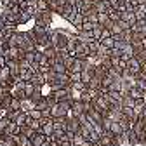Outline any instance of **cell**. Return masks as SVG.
<instances>
[{"label":"cell","instance_id":"cell-12","mask_svg":"<svg viewBox=\"0 0 146 146\" xmlns=\"http://www.w3.org/2000/svg\"><path fill=\"white\" fill-rule=\"evenodd\" d=\"M87 45H89L90 56H98V52H99V49H101V40H90Z\"/></svg>","mask_w":146,"mask_h":146},{"label":"cell","instance_id":"cell-21","mask_svg":"<svg viewBox=\"0 0 146 146\" xmlns=\"http://www.w3.org/2000/svg\"><path fill=\"white\" fill-rule=\"evenodd\" d=\"M108 16H110V19H111V21H120L122 12L120 11H115V9H110L108 11Z\"/></svg>","mask_w":146,"mask_h":146},{"label":"cell","instance_id":"cell-29","mask_svg":"<svg viewBox=\"0 0 146 146\" xmlns=\"http://www.w3.org/2000/svg\"><path fill=\"white\" fill-rule=\"evenodd\" d=\"M50 146H61L59 141H50Z\"/></svg>","mask_w":146,"mask_h":146},{"label":"cell","instance_id":"cell-30","mask_svg":"<svg viewBox=\"0 0 146 146\" xmlns=\"http://www.w3.org/2000/svg\"><path fill=\"white\" fill-rule=\"evenodd\" d=\"M42 146H50V141H49V139H47V141H45V143H44V144H42Z\"/></svg>","mask_w":146,"mask_h":146},{"label":"cell","instance_id":"cell-9","mask_svg":"<svg viewBox=\"0 0 146 146\" xmlns=\"http://www.w3.org/2000/svg\"><path fill=\"white\" fill-rule=\"evenodd\" d=\"M68 131L78 134V131H80V122H78V118H75V117H68Z\"/></svg>","mask_w":146,"mask_h":146},{"label":"cell","instance_id":"cell-4","mask_svg":"<svg viewBox=\"0 0 146 146\" xmlns=\"http://www.w3.org/2000/svg\"><path fill=\"white\" fill-rule=\"evenodd\" d=\"M58 16H61L63 19H70L71 16H75V5H71V4H64L59 11H58Z\"/></svg>","mask_w":146,"mask_h":146},{"label":"cell","instance_id":"cell-22","mask_svg":"<svg viewBox=\"0 0 146 146\" xmlns=\"http://www.w3.org/2000/svg\"><path fill=\"white\" fill-rule=\"evenodd\" d=\"M35 2H36L38 11H50L49 9V0H35Z\"/></svg>","mask_w":146,"mask_h":146},{"label":"cell","instance_id":"cell-20","mask_svg":"<svg viewBox=\"0 0 146 146\" xmlns=\"http://www.w3.org/2000/svg\"><path fill=\"white\" fill-rule=\"evenodd\" d=\"M98 21H99V25H101V26H104L108 21H111V19H110L108 12H98Z\"/></svg>","mask_w":146,"mask_h":146},{"label":"cell","instance_id":"cell-14","mask_svg":"<svg viewBox=\"0 0 146 146\" xmlns=\"http://www.w3.org/2000/svg\"><path fill=\"white\" fill-rule=\"evenodd\" d=\"M9 111H21V99L12 96V101L9 104Z\"/></svg>","mask_w":146,"mask_h":146},{"label":"cell","instance_id":"cell-27","mask_svg":"<svg viewBox=\"0 0 146 146\" xmlns=\"http://www.w3.org/2000/svg\"><path fill=\"white\" fill-rule=\"evenodd\" d=\"M35 52H36V50H30V52H25V58H23V59H26L28 63H31V64H33V63H35Z\"/></svg>","mask_w":146,"mask_h":146},{"label":"cell","instance_id":"cell-1","mask_svg":"<svg viewBox=\"0 0 146 146\" xmlns=\"http://www.w3.org/2000/svg\"><path fill=\"white\" fill-rule=\"evenodd\" d=\"M52 16H54V12H52V11H38V12L35 14L33 21H35V25H36V26L50 28V25H52Z\"/></svg>","mask_w":146,"mask_h":146},{"label":"cell","instance_id":"cell-23","mask_svg":"<svg viewBox=\"0 0 146 146\" xmlns=\"http://www.w3.org/2000/svg\"><path fill=\"white\" fill-rule=\"evenodd\" d=\"M110 30H111V33H113V36H117V35H120L122 31H125V30H123V28H122V26L118 25V21H115V23H113V26H111V28H110Z\"/></svg>","mask_w":146,"mask_h":146},{"label":"cell","instance_id":"cell-24","mask_svg":"<svg viewBox=\"0 0 146 146\" xmlns=\"http://www.w3.org/2000/svg\"><path fill=\"white\" fill-rule=\"evenodd\" d=\"M28 115H30L33 120H42V118H44V117H42V110H36V108H35V110H31Z\"/></svg>","mask_w":146,"mask_h":146},{"label":"cell","instance_id":"cell-31","mask_svg":"<svg viewBox=\"0 0 146 146\" xmlns=\"http://www.w3.org/2000/svg\"><path fill=\"white\" fill-rule=\"evenodd\" d=\"M98 146H106V144H103V143H99V144H98Z\"/></svg>","mask_w":146,"mask_h":146},{"label":"cell","instance_id":"cell-17","mask_svg":"<svg viewBox=\"0 0 146 146\" xmlns=\"http://www.w3.org/2000/svg\"><path fill=\"white\" fill-rule=\"evenodd\" d=\"M35 108L36 110H47V108H50V104H49V101H47V98L44 96V98H40L38 101L35 103Z\"/></svg>","mask_w":146,"mask_h":146},{"label":"cell","instance_id":"cell-19","mask_svg":"<svg viewBox=\"0 0 146 146\" xmlns=\"http://www.w3.org/2000/svg\"><path fill=\"white\" fill-rule=\"evenodd\" d=\"M134 104H136V99H132L129 94L123 96V99H122V106H125V108H134Z\"/></svg>","mask_w":146,"mask_h":146},{"label":"cell","instance_id":"cell-6","mask_svg":"<svg viewBox=\"0 0 146 146\" xmlns=\"http://www.w3.org/2000/svg\"><path fill=\"white\" fill-rule=\"evenodd\" d=\"M92 5H94L96 12H108L110 9H111V5H110L108 0H96Z\"/></svg>","mask_w":146,"mask_h":146},{"label":"cell","instance_id":"cell-28","mask_svg":"<svg viewBox=\"0 0 146 146\" xmlns=\"http://www.w3.org/2000/svg\"><path fill=\"white\" fill-rule=\"evenodd\" d=\"M118 25H120L123 30H131V25L127 23V21H122V19H120V21H118Z\"/></svg>","mask_w":146,"mask_h":146},{"label":"cell","instance_id":"cell-3","mask_svg":"<svg viewBox=\"0 0 146 146\" xmlns=\"http://www.w3.org/2000/svg\"><path fill=\"white\" fill-rule=\"evenodd\" d=\"M85 111H84V103L80 101V99H75L73 101V104H71V110H70V117H75V118H78L80 115H84Z\"/></svg>","mask_w":146,"mask_h":146},{"label":"cell","instance_id":"cell-2","mask_svg":"<svg viewBox=\"0 0 146 146\" xmlns=\"http://www.w3.org/2000/svg\"><path fill=\"white\" fill-rule=\"evenodd\" d=\"M92 104H94V108H96V110H99V111H101L103 115H106V113L110 111V103L106 101L104 94H98V96L94 98Z\"/></svg>","mask_w":146,"mask_h":146},{"label":"cell","instance_id":"cell-32","mask_svg":"<svg viewBox=\"0 0 146 146\" xmlns=\"http://www.w3.org/2000/svg\"><path fill=\"white\" fill-rule=\"evenodd\" d=\"M0 89H2V82H0Z\"/></svg>","mask_w":146,"mask_h":146},{"label":"cell","instance_id":"cell-18","mask_svg":"<svg viewBox=\"0 0 146 146\" xmlns=\"http://www.w3.org/2000/svg\"><path fill=\"white\" fill-rule=\"evenodd\" d=\"M92 38L94 40H101L103 38V26L101 25H96L94 30H92Z\"/></svg>","mask_w":146,"mask_h":146},{"label":"cell","instance_id":"cell-10","mask_svg":"<svg viewBox=\"0 0 146 146\" xmlns=\"http://www.w3.org/2000/svg\"><path fill=\"white\" fill-rule=\"evenodd\" d=\"M31 110H35V101H33V99H30V98L23 99V101H21V111L30 113Z\"/></svg>","mask_w":146,"mask_h":146},{"label":"cell","instance_id":"cell-15","mask_svg":"<svg viewBox=\"0 0 146 146\" xmlns=\"http://www.w3.org/2000/svg\"><path fill=\"white\" fill-rule=\"evenodd\" d=\"M35 90H36V85L33 82H26V85H25V94H26V98H31L35 94Z\"/></svg>","mask_w":146,"mask_h":146},{"label":"cell","instance_id":"cell-5","mask_svg":"<svg viewBox=\"0 0 146 146\" xmlns=\"http://www.w3.org/2000/svg\"><path fill=\"white\" fill-rule=\"evenodd\" d=\"M127 68H129V70L134 73V75L137 77L139 73L143 71V63H141L137 58H132V59H129V66H127Z\"/></svg>","mask_w":146,"mask_h":146},{"label":"cell","instance_id":"cell-16","mask_svg":"<svg viewBox=\"0 0 146 146\" xmlns=\"http://www.w3.org/2000/svg\"><path fill=\"white\" fill-rule=\"evenodd\" d=\"M115 44H117L115 36H108V38H103V40H101V45H103V47H106V49H113V47H115Z\"/></svg>","mask_w":146,"mask_h":146},{"label":"cell","instance_id":"cell-13","mask_svg":"<svg viewBox=\"0 0 146 146\" xmlns=\"http://www.w3.org/2000/svg\"><path fill=\"white\" fill-rule=\"evenodd\" d=\"M110 132H111L115 137H120V136L123 134V129H122L120 122H113V123H111V129H110Z\"/></svg>","mask_w":146,"mask_h":146},{"label":"cell","instance_id":"cell-8","mask_svg":"<svg viewBox=\"0 0 146 146\" xmlns=\"http://www.w3.org/2000/svg\"><path fill=\"white\" fill-rule=\"evenodd\" d=\"M129 96L132 98V99H146V92H144V90L143 89H139L137 85H134L132 89H131V92H129Z\"/></svg>","mask_w":146,"mask_h":146},{"label":"cell","instance_id":"cell-25","mask_svg":"<svg viewBox=\"0 0 146 146\" xmlns=\"http://www.w3.org/2000/svg\"><path fill=\"white\" fill-rule=\"evenodd\" d=\"M94 26H96L94 23H90V21H87V19H85V23L82 25V28H80V31H87V33H90V31H92V30H94Z\"/></svg>","mask_w":146,"mask_h":146},{"label":"cell","instance_id":"cell-26","mask_svg":"<svg viewBox=\"0 0 146 146\" xmlns=\"http://www.w3.org/2000/svg\"><path fill=\"white\" fill-rule=\"evenodd\" d=\"M75 61H77V58H75V56H68V58L63 61V63H64V66L68 68V71L71 70V66H73V64H75Z\"/></svg>","mask_w":146,"mask_h":146},{"label":"cell","instance_id":"cell-7","mask_svg":"<svg viewBox=\"0 0 146 146\" xmlns=\"http://www.w3.org/2000/svg\"><path fill=\"white\" fill-rule=\"evenodd\" d=\"M31 141H33V146H42L45 141H47V136L40 131H36L33 136H31Z\"/></svg>","mask_w":146,"mask_h":146},{"label":"cell","instance_id":"cell-11","mask_svg":"<svg viewBox=\"0 0 146 146\" xmlns=\"http://www.w3.org/2000/svg\"><path fill=\"white\" fill-rule=\"evenodd\" d=\"M5 132H7L9 136H19V134H21V125H17L16 122H11L9 127L5 129Z\"/></svg>","mask_w":146,"mask_h":146}]
</instances>
